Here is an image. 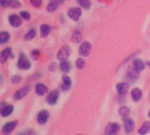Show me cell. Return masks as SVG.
Listing matches in <instances>:
<instances>
[{
	"instance_id": "obj_1",
	"label": "cell",
	"mask_w": 150,
	"mask_h": 135,
	"mask_svg": "<svg viewBox=\"0 0 150 135\" xmlns=\"http://www.w3.org/2000/svg\"><path fill=\"white\" fill-rule=\"evenodd\" d=\"M17 65H18V67L20 69L28 70V69H30V67H31V62L29 61V59L27 57V56L24 53H21V55L19 57Z\"/></svg>"
},
{
	"instance_id": "obj_2",
	"label": "cell",
	"mask_w": 150,
	"mask_h": 135,
	"mask_svg": "<svg viewBox=\"0 0 150 135\" xmlns=\"http://www.w3.org/2000/svg\"><path fill=\"white\" fill-rule=\"evenodd\" d=\"M71 54V49L69 48V46L67 45H64L57 52V57L59 61H66L67 58L69 57Z\"/></svg>"
},
{
	"instance_id": "obj_3",
	"label": "cell",
	"mask_w": 150,
	"mask_h": 135,
	"mask_svg": "<svg viewBox=\"0 0 150 135\" xmlns=\"http://www.w3.org/2000/svg\"><path fill=\"white\" fill-rule=\"evenodd\" d=\"M67 14L70 19H71L74 21H77L80 20V18L82 14V12H81V9L79 7H72L68 10Z\"/></svg>"
},
{
	"instance_id": "obj_4",
	"label": "cell",
	"mask_w": 150,
	"mask_h": 135,
	"mask_svg": "<svg viewBox=\"0 0 150 135\" xmlns=\"http://www.w3.org/2000/svg\"><path fill=\"white\" fill-rule=\"evenodd\" d=\"M119 130L120 125L117 123H109L104 129V132L107 135H115Z\"/></svg>"
},
{
	"instance_id": "obj_5",
	"label": "cell",
	"mask_w": 150,
	"mask_h": 135,
	"mask_svg": "<svg viewBox=\"0 0 150 135\" xmlns=\"http://www.w3.org/2000/svg\"><path fill=\"white\" fill-rule=\"evenodd\" d=\"M18 125V121H11L6 124H5L2 127V132L5 135H9L11 134L13 130L17 127Z\"/></svg>"
},
{
	"instance_id": "obj_6",
	"label": "cell",
	"mask_w": 150,
	"mask_h": 135,
	"mask_svg": "<svg viewBox=\"0 0 150 135\" xmlns=\"http://www.w3.org/2000/svg\"><path fill=\"white\" fill-rule=\"evenodd\" d=\"M123 121L125 124V131L126 133H131L133 131L135 123L133 119H132L129 117H123Z\"/></svg>"
},
{
	"instance_id": "obj_7",
	"label": "cell",
	"mask_w": 150,
	"mask_h": 135,
	"mask_svg": "<svg viewBox=\"0 0 150 135\" xmlns=\"http://www.w3.org/2000/svg\"><path fill=\"white\" fill-rule=\"evenodd\" d=\"M58 98H59V92L56 89V90H52L49 93V95H47L46 101L50 105H54L57 102Z\"/></svg>"
},
{
	"instance_id": "obj_8",
	"label": "cell",
	"mask_w": 150,
	"mask_h": 135,
	"mask_svg": "<svg viewBox=\"0 0 150 135\" xmlns=\"http://www.w3.org/2000/svg\"><path fill=\"white\" fill-rule=\"evenodd\" d=\"M91 49H92V45L89 42H84L81 43V47H80V49H79V52L81 56L83 57H88L91 51Z\"/></svg>"
},
{
	"instance_id": "obj_9",
	"label": "cell",
	"mask_w": 150,
	"mask_h": 135,
	"mask_svg": "<svg viewBox=\"0 0 150 135\" xmlns=\"http://www.w3.org/2000/svg\"><path fill=\"white\" fill-rule=\"evenodd\" d=\"M50 117V113L46 110H42L38 113L37 116V122L40 124H44Z\"/></svg>"
},
{
	"instance_id": "obj_10",
	"label": "cell",
	"mask_w": 150,
	"mask_h": 135,
	"mask_svg": "<svg viewBox=\"0 0 150 135\" xmlns=\"http://www.w3.org/2000/svg\"><path fill=\"white\" fill-rule=\"evenodd\" d=\"M29 92H30V87H24V88L19 89V90L15 93L14 97H15V99H17V100H21V99L24 98Z\"/></svg>"
},
{
	"instance_id": "obj_11",
	"label": "cell",
	"mask_w": 150,
	"mask_h": 135,
	"mask_svg": "<svg viewBox=\"0 0 150 135\" xmlns=\"http://www.w3.org/2000/svg\"><path fill=\"white\" fill-rule=\"evenodd\" d=\"M9 23L13 27V28H19L22 24L21 19L16 15V14H12L9 16Z\"/></svg>"
},
{
	"instance_id": "obj_12",
	"label": "cell",
	"mask_w": 150,
	"mask_h": 135,
	"mask_svg": "<svg viewBox=\"0 0 150 135\" xmlns=\"http://www.w3.org/2000/svg\"><path fill=\"white\" fill-rule=\"evenodd\" d=\"M12 54V49L11 48H6L5 49L2 50L1 55H0V60H1V63L4 64L7 61V59L9 58V57Z\"/></svg>"
},
{
	"instance_id": "obj_13",
	"label": "cell",
	"mask_w": 150,
	"mask_h": 135,
	"mask_svg": "<svg viewBox=\"0 0 150 135\" xmlns=\"http://www.w3.org/2000/svg\"><path fill=\"white\" fill-rule=\"evenodd\" d=\"M132 65H133V69H135L139 73L145 69V64L140 59H138V58L132 61Z\"/></svg>"
},
{
	"instance_id": "obj_14",
	"label": "cell",
	"mask_w": 150,
	"mask_h": 135,
	"mask_svg": "<svg viewBox=\"0 0 150 135\" xmlns=\"http://www.w3.org/2000/svg\"><path fill=\"white\" fill-rule=\"evenodd\" d=\"M131 95H132V99L134 102H139L142 97V92L139 88H133L131 92Z\"/></svg>"
},
{
	"instance_id": "obj_15",
	"label": "cell",
	"mask_w": 150,
	"mask_h": 135,
	"mask_svg": "<svg viewBox=\"0 0 150 135\" xmlns=\"http://www.w3.org/2000/svg\"><path fill=\"white\" fill-rule=\"evenodd\" d=\"M128 88H129V84L127 82L119 83L117 85V90L119 95H125L128 92Z\"/></svg>"
},
{
	"instance_id": "obj_16",
	"label": "cell",
	"mask_w": 150,
	"mask_h": 135,
	"mask_svg": "<svg viewBox=\"0 0 150 135\" xmlns=\"http://www.w3.org/2000/svg\"><path fill=\"white\" fill-rule=\"evenodd\" d=\"M149 131H150V122L149 121H145L143 123L142 126L138 130V133L139 135H145Z\"/></svg>"
},
{
	"instance_id": "obj_17",
	"label": "cell",
	"mask_w": 150,
	"mask_h": 135,
	"mask_svg": "<svg viewBox=\"0 0 150 135\" xmlns=\"http://www.w3.org/2000/svg\"><path fill=\"white\" fill-rule=\"evenodd\" d=\"M35 92L38 95H44L48 92V88L42 83H38L35 86Z\"/></svg>"
},
{
	"instance_id": "obj_18",
	"label": "cell",
	"mask_w": 150,
	"mask_h": 135,
	"mask_svg": "<svg viewBox=\"0 0 150 135\" xmlns=\"http://www.w3.org/2000/svg\"><path fill=\"white\" fill-rule=\"evenodd\" d=\"M51 31V28L47 25V24H42L40 27V33H41V37H46L49 35V34Z\"/></svg>"
},
{
	"instance_id": "obj_19",
	"label": "cell",
	"mask_w": 150,
	"mask_h": 135,
	"mask_svg": "<svg viewBox=\"0 0 150 135\" xmlns=\"http://www.w3.org/2000/svg\"><path fill=\"white\" fill-rule=\"evenodd\" d=\"M60 70L64 73H69L71 69V64H70V62L68 61H62L59 64Z\"/></svg>"
},
{
	"instance_id": "obj_20",
	"label": "cell",
	"mask_w": 150,
	"mask_h": 135,
	"mask_svg": "<svg viewBox=\"0 0 150 135\" xmlns=\"http://www.w3.org/2000/svg\"><path fill=\"white\" fill-rule=\"evenodd\" d=\"M13 111V105H6L1 109V116L2 117H8L11 115Z\"/></svg>"
},
{
	"instance_id": "obj_21",
	"label": "cell",
	"mask_w": 150,
	"mask_h": 135,
	"mask_svg": "<svg viewBox=\"0 0 150 135\" xmlns=\"http://www.w3.org/2000/svg\"><path fill=\"white\" fill-rule=\"evenodd\" d=\"M62 81H63V90H68L71 86V81L70 77L67 75H63Z\"/></svg>"
},
{
	"instance_id": "obj_22",
	"label": "cell",
	"mask_w": 150,
	"mask_h": 135,
	"mask_svg": "<svg viewBox=\"0 0 150 135\" xmlns=\"http://www.w3.org/2000/svg\"><path fill=\"white\" fill-rule=\"evenodd\" d=\"M10 40V35L8 32H6V31H3L0 34V43L1 44H4L6 42H7L8 41Z\"/></svg>"
},
{
	"instance_id": "obj_23",
	"label": "cell",
	"mask_w": 150,
	"mask_h": 135,
	"mask_svg": "<svg viewBox=\"0 0 150 135\" xmlns=\"http://www.w3.org/2000/svg\"><path fill=\"white\" fill-rule=\"evenodd\" d=\"M35 35H36V31H35V29L31 28V29H30V30H29V31L25 35L24 39H25L26 41H31L32 39H34V38H35Z\"/></svg>"
},
{
	"instance_id": "obj_24",
	"label": "cell",
	"mask_w": 150,
	"mask_h": 135,
	"mask_svg": "<svg viewBox=\"0 0 150 135\" xmlns=\"http://www.w3.org/2000/svg\"><path fill=\"white\" fill-rule=\"evenodd\" d=\"M77 2L85 10H88L91 7V3L89 0H77Z\"/></svg>"
},
{
	"instance_id": "obj_25",
	"label": "cell",
	"mask_w": 150,
	"mask_h": 135,
	"mask_svg": "<svg viewBox=\"0 0 150 135\" xmlns=\"http://www.w3.org/2000/svg\"><path fill=\"white\" fill-rule=\"evenodd\" d=\"M81 39H82V35H81V32H79V31H75L74 34H73V35H72V37H71L72 42H73L74 43H78V42H80L81 41Z\"/></svg>"
},
{
	"instance_id": "obj_26",
	"label": "cell",
	"mask_w": 150,
	"mask_h": 135,
	"mask_svg": "<svg viewBox=\"0 0 150 135\" xmlns=\"http://www.w3.org/2000/svg\"><path fill=\"white\" fill-rule=\"evenodd\" d=\"M119 115H121L122 117H128L130 114V109L126 106H123L119 109L118 110Z\"/></svg>"
},
{
	"instance_id": "obj_27",
	"label": "cell",
	"mask_w": 150,
	"mask_h": 135,
	"mask_svg": "<svg viewBox=\"0 0 150 135\" xmlns=\"http://www.w3.org/2000/svg\"><path fill=\"white\" fill-rule=\"evenodd\" d=\"M57 7H58V5L57 4L50 1L49 5L47 6V11L50 12V13H53V12H55L57 9Z\"/></svg>"
},
{
	"instance_id": "obj_28",
	"label": "cell",
	"mask_w": 150,
	"mask_h": 135,
	"mask_svg": "<svg viewBox=\"0 0 150 135\" xmlns=\"http://www.w3.org/2000/svg\"><path fill=\"white\" fill-rule=\"evenodd\" d=\"M76 64V67L78 69H83L86 63H85V60L83 58H78L76 60V64Z\"/></svg>"
},
{
	"instance_id": "obj_29",
	"label": "cell",
	"mask_w": 150,
	"mask_h": 135,
	"mask_svg": "<svg viewBox=\"0 0 150 135\" xmlns=\"http://www.w3.org/2000/svg\"><path fill=\"white\" fill-rule=\"evenodd\" d=\"M9 6L12 7V8L17 9V8H20V7L21 6V4L19 1H17V0H12Z\"/></svg>"
},
{
	"instance_id": "obj_30",
	"label": "cell",
	"mask_w": 150,
	"mask_h": 135,
	"mask_svg": "<svg viewBox=\"0 0 150 135\" xmlns=\"http://www.w3.org/2000/svg\"><path fill=\"white\" fill-rule=\"evenodd\" d=\"M21 77L19 75V74H16V75H14V76H13L12 78H11V81H12V83L13 84H19L20 82H21Z\"/></svg>"
},
{
	"instance_id": "obj_31",
	"label": "cell",
	"mask_w": 150,
	"mask_h": 135,
	"mask_svg": "<svg viewBox=\"0 0 150 135\" xmlns=\"http://www.w3.org/2000/svg\"><path fill=\"white\" fill-rule=\"evenodd\" d=\"M21 17L22 19H24L25 20H29L31 19V15L26 11H21Z\"/></svg>"
},
{
	"instance_id": "obj_32",
	"label": "cell",
	"mask_w": 150,
	"mask_h": 135,
	"mask_svg": "<svg viewBox=\"0 0 150 135\" xmlns=\"http://www.w3.org/2000/svg\"><path fill=\"white\" fill-rule=\"evenodd\" d=\"M30 56H31V57H32L34 60H36V59H38V57H39V56H40V51H39L38 49H33V50L31 51Z\"/></svg>"
},
{
	"instance_id": "obj_33",
	"label": "cell",
	"mask_w": 150,
	"mask_h": 135,
	"mask_svg": "<svg viewBox=\"0 0 150 135\" xmlns=\"http://www.w3.org/2000/svg\"><path fill=\"white\" fill-rule=\"evenodd\" d=\"M30 3L34 7H40L42 5V0H30Z\"/></svg>"
},
{
	"instance_id": "obj_34",
	"label": "cell",
	"mask_w": 150,
	"mask_h": 135,
	"mask_svg": "<svg viewBox=\"0 0 150 135\" xmlns=\"http://www.w3.org/2000/svg\"><path fill=\"white\" fill-rule=\"evenodd\" d=\"M11 1H12V0H0V3H1V6L3 7H6V6H10Z\"/></svg>"
},
{
	"instance_id": "obj_35",
	"label": "cell",
	"mask_w": 150,
	"mask_h": 135,
	"mask_svg": "<svg viewBox=\"0 0 150 135\" xmlns=\"http://www.w3.org/2000/svg\"><path fill=\"white\" fill-rule=\"evenodd\" d=\"M17 135H35V132L34 131L32 130H28V131H26L25 132H22V133H19Z\"/></svg>"
},
{
	"instance_id": "obj_36",
	"label": "cell",
	"mask_w": 150,
	"mask_h": 135,
	"mask_svg": "<svg viewBox=\"0 0 150 135\" xmlns=\"http://www.w3.org/2000/svg\"><path fill=\"white\" fill-rule=\"evenodd\" d=\"M64 1H65V0H50V2H54V3H56V4H57V5L62 4V3H64Z\"/></svg>"
},
{
	"instance_id": "obj_37",
	"label": "cell",
	"mask_w": 150,
	"mask_h": 135,
	"mask_svg": "<svg viewBox=\"0 0 150 135\" xmlns=\"http://www.w3.org/2000/svg\"><path fill=\"white\" fill-rule=\"evenodd\" d=\"M146 64L148 65V67H149V68H150V61H148V62L146 63Z\"/></svg>"
},
{
	"instance_id": "obj_38",
	"label": "cell",
	"mask_w": 150,
	"mask_h": 135,
	"mask_svg": "<svg viewBox=\"0 0 150 135\" xmlns=\"http://www.w3.org/2000/svg\"><path fill=\"white\" fill-rule=\"evenodd\" d=\"M148 116H149V117H150V111H149V113H148Z\"/></svg>"
},
{
	"instance_id": "obj_39",
	"label": "cell",
	"mask_w": 150,
	"mask_h": 135,
	"mask_svg": "<svg viewBox=\"0 0 150 135\" xmlns=\"http://www.w3.org/2000/svg\"><path fill=\"white\" fill-rule=\"evenodd\" d=\"M80 135H82V134H80Z\"/></svg>"
}]
</instances>
